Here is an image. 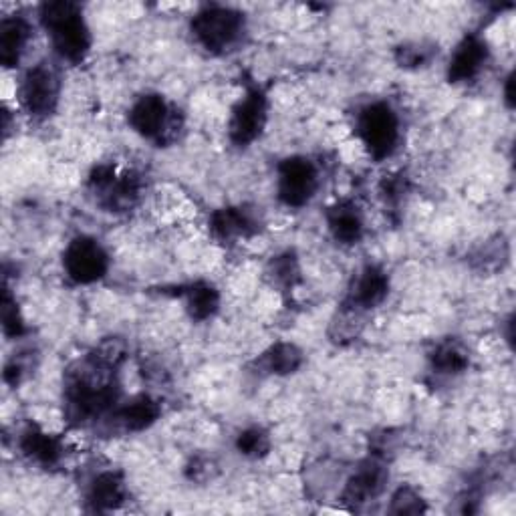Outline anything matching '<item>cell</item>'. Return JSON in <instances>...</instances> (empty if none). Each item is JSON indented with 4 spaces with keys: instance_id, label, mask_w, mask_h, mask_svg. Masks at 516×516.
<instances>
[{
    "instance_id": "obj_26",
    "label": "cell",
    "mask_w": 516,
    "mask_h": 516,
    "mask_svg": "<svg viewBox=\"0 0 516 516\" xmlns=\"http://www.w3.org/2000/svg\"><path fill=\"white\" fill-rule=\"evenodd\" d=\"M273 277L277 283L281 285H293V281L297 279L299 271H297V261L291 254H283L279 258H275V263L271 267Z\"/></svg>"
},
{
    "instance_id": "obj_10",
    "label": "cell",
    "mask_w": 516,
    "mask_h": 516,
    "mask_svg": "<svg viewBox=\"0 0 516 516\" xmlns=\"http://www.w3.org/2000/svg\"><path fill=\"white\" fill-rule=\"evenodd\" d=\"M267 125V97L261 89H248L234 105L230 117V140L234 146H248L263 134Z\"/></svg>"
},
{
    "instance_id": "obj_28",
    "label": "cell",
    "mask_w": 516,
    "mask_h": 516,
    "mask_svg": "<svg viewBox=\"0 0 516 516\" xmlns=\"http://www.w3.org/2000/svg\"><path fill=\"white\" fill-rule=\"evenodd\" d=\"M504 99H506L508 107H512V101H514V97H512V75L506 77V83H504Z\"/></svg>"
},
{
    "instance_id": "obj_15",
    "label": "cell",
    "mask_w": 516,
    "mask_h": 516,
    "mask_svg": "<svg viewBox=\"0 0 516 516\" xmlns=\"http://www.w3.org/2000/svg\"><path fill=\"white\" fill-rule=\"evenodd\" d=\"M327 224L333 238L341 244H357L363 236V216L359 208L349 200L337 202L329 210Z\"/></svg>"
},
{
    "instance_id": "obj_5",
    "label": "cell",
    "mask_w": 516,
    "mask_h": 516,
    "mask_svg": "<svg viewBox=\"0 0 516 516\" xmlns=\"http://www.w3.org/2000/svg\"><path fill=\"white\" fill-rule=\"evenodd\" d=\"M244 31V17L228 7L210 5L192 19V33L196 41L210 53H224L232 49Z\"/></svg>"
},
{
    "instance_id": "obj_23",
    "label": "cell",
    "mask_w": 516,
    "mask_h": 516,
    "mask_svg": "<svg viewBox=\"0 0 516 516\" xmlns=\"http://www.w3.org/2000/svg\"><path fill=\"white\" fill-rule=\"evenodd\" d=\"M269 446H271L269 436L261 428H248L236 440V448L240 450V454L250 456V458H258V456L267 454Z\"/></svg>"
},
{
    "instance_id": "obj_20",
    "label": "cell",
    "mask_w": 516,
    "mask_h": 516,
    "mask_svg": "<svg viewBox=\"0 0 516 516\" xmlns=\"http://www.w3.org/2000/svg\"><path fill=\"white\" fill-rule=\"evenodd\" d=\"M220 305V295L212 285L206 283H196L194 287H190V291L186 293V307L192 319L196 321H206L210 319Z\"/></svg>"
},
{
    "instance_id": "obj_25",
    "label": "cell",
    "mask_w": 516,
    "mask_h": 516,
    "mask_svg": "<svg viewBox=\"0 0 516 516\" xmlns=\"http://www.w3.org/2000/svg\"><path fill=\"white\" fill-rule=\"evenodd\" d=\"M3 327L9 337H19L25 333V323L19 313L17 301L9 295V291L5 293V299H3Z\"/></svg>"
},
{
    "instance_id": "obj_4",
    "label": "cell",
    "mask_w": 516,
    "mask_h": 516,
    "mask_svg": "<svg viewBox=\"0 0 516 516\" xmlns=\"http://www.w3.org/2000/svg\"><path fill=\"white\" fill-rule=\"evenodd\" d=\"M129 125L142 138L162 146L172 144L178 138L182 129V115L162 95L150 93L140 97L129 109Z\"/></svg>"
},
{
    "instance_id": "obj_18",
    "label": "cell",
    "mask_w": 516,
    "mask_h": 516,
    "mask_svg": "<svg viewBox=\"0 0 516 516\" xmlns=\"http://www.w3.org/2000/svg\"><path fill=\"white\" fill-rule=\"evenodd\" d=\"M125 500L123 478L117 472H101L89 484L87 502L95 512H105L117 508Z\"/></svg>"
},
{
    "instance_id": "obj_2",
    "label": "cell",
    "mask_w": 516,
    "mask_h": 516,
    "mask_svg": "<svg viewBox=\"0 0 516 516\" xmlns=\"http://www.w3.org/2000/svg\"><path fill=\"white\" fill-rule=\"evenodd\" d=\"M119 387L113 379H105L103 371L75 373L65 387L67 414L75 424H85L101 418L115 408Z\"/></svg>"
},
{
    "instance_id": "obj_19",
    "label": "cell",
    "mask_w": 516,
    "mask_h": 516,
    "mask_svg": "<svg viewBox=\"0 0 516 516\" xmlns=\"http://www.w3.org/2000/svg\"><path fill=\"white\" fill-rule=\"evenodd\" d=\"M21 450L25 452V456H29L31 460L43 464V466H53L59 462L61 454H63V448H61V442L35 428V426H29L23 436H21Z\"/></svg>"
},
{
    "instance_id": "obj_3",
    "label": "cell",
    "mask_w": 516,
    "mask_h": 516,
    "mask_svg": "<svg viewBox=\"0 0 516 516\" xmlns=\"http://www.w3.org/2000/svg\"><path fill=\"white\" fill-rule=\"evenodd\" d=\"M357 136L377 162L390 158L400 144V117L390 103L375 101L357 115Z\"/></svg>"
},
{
    "instance_id": "obj_6",
    "label": "cell",
    "mask_w": 516,
    "mask_h": 516,
    "mask_svg": "<svg viewBox=\"0 0 516 516\" xmlns=\"http://www.w3.org/2000/svg\"><path fill=\"white\" fill-rule=\"evenodd\" d=\"M89 186L99 196L101 206L111 212H125L138 204L144 184L136 172L119 174L113 166L101 164L91 172Z\"/></svg>"
},
{
    "instance_id": "obj_17",
    "label": "cell",
    "mask_w": 516,
    "mask_h": 516,
    "mask_svg": "<svg viewBox=\"0 0 516 516\" xmlns=\"http://www.w3.org/2000/svg\"><path fill=\"white\" fill-rule=\"evenodd\" d=\"M158 418L160 404L150 396H138L115 412V420L125 432H142L156 424Z\"/></svg>"
},
{
    "instance_id": "obj_1",
    "label": "cell",
    "mask_w": 516,
    "mask_h": 516,
    "mask_svg": "<svg viewBox=\"0 0 516 516\" xmlns=\"http://www.w3.org/2000/svg\"><path fill=\"white\" fill-rule=\"evenodd\" d=\"M41 23L51 37L55 53L69 63H81L91 49V33L79 5L69 0L45 3L41 7Z\"/></svg>"
},
{
    "instance_id": "obj_11",
    "label": "cell",
    "mask_w": 516,
    "mask_h": 516,
    "mask_svg": "<svg viewBox=\"0 0 516 516\" xmlns=\"http://www.w3.org/2000/svg\"><path fill=\"white\" fill-rule=\"evenodd\" d=\"M486 61H488L486 43L480 37L470 35L456 47L448 65V79L452 83H468L482 71Z\"/></svg>"
},
{
    "instance_id": "obj_21",
    "label": "cell",
    "mask_w": 516,
    "mask_h": 516,
    "mask_svg": "<svg viewBox=\"0 0 516 516\" xmlns=\"http://www.w3.org/2000/svg\"><path fill=\"white\" fill-rule=\"evenodd\" d=\"M303 363V353L299 347L291 343H277L265 353L263 365L269 373L275 375H289L295 373Z\"/></svg>"
},
{
    "instance_id": "obj_24",
    "label": "cell",
    "mask_w": 516,
    "mask_h": 516,
    "mask_svg": "<svg viewBox=\"0 0 516 516\" xmlns=\"http://www.w3.org/2000/svg\"><path fill=\"white\" fill-rule=\"evenodd\" d=\"M424 510V500L414 488H400L392 498V512L396 514H418Z\"/></svg>"
},
{
    "instance_id": "obj_12",
    "label": "cell",
    "mask_w": 516,
    "mask_h": 516,
    "mask_svg": "<svg viewBox=\"0 0 516 516\" xmlns=\"http://www.w3.org/2000/svg\"><path fill=\"white\" fill-rule=\"evenodd\" d=\"M387 293H390V277L383 269L369 265L357 277L349 293V305L353 309H373L383 303Z\"/></svg>"
},
{
    "instance_id": "obj_16",
    "label": "cell",
    "mask_w": 516,
    "mask_h": 516,
    "mask_svg": "<svg viewBox=\"0 0 516 516\" xmlns=\"http://www.w3.org/2000/svg\"><path fill=\"white\" fill-rule=\"evenodd\" d=\"M210 228L220 240H238L256 232V220L246 208H222L210 218Z\"/></svg>"
},
{
    "instance_id": "obj_7",
    "label": "cell",
    "mask_w": 516,
    "mask_h": 516,
    "mask_svg": "<svg viewBox=\"0 0 516 516\" xmlns=\"http://www.w3.org/2000/svg\"><path fill=\"white\" fill-rule=\"evenodd\" d=\"M63 267L73 283L91 285L105 277L109 269V256L99 240L91 236H77L65 248Z\"/></svg>"
},
{
    "instance_id": "obj_22",
    "label": "cell",
    "mask_w": 516,
    "mask_h": 516,
    "mask_svg": "<svg viewBox=\"0 0 516 516\" xmlns=\"http://www.w3.org/2000/svg\"><path fill=\"white\" fill-rule=\"evenodd\" d=\"M432 363H434V369H438V373L456 375L468 367V355L460 345L448 341L434 351Z\"/></svg>"
},
{
    "instance_id": "obj_8",
    "label": "cell",
    "mask_w": 516,
    "mask_h": 516,
    "mask_svg": "<svg viewBox=\"0 0 516 516\" xmlns=\"http://www.w3.org/2000/svg\"><path fill=\"white\" fill-rule=\"evenodd\" d=\"M279 200L289 208L307 206L319 188L317 166L301 156L287 158L279 166Z\"/></svg>"
},
{
    "instance_id": "obj_27",
    "label": "cell",
    "mask_w": 516,
    "mask_h": 516,
    "mask_svg": "<svg viewBox=\"0 0 516 516\" xmlns=\"http://www.w3.org/2000/svg\"><path fill=\"white\" fill-rule=\"evenodd\" d=\"M398 61L404 67H420L430 61V51L424 47H404L398 53Z\"/></svg>"
},
{
    "instance_id": "obj_9",
    "label": "cell",
    "mask_w": 516,
    "mask_h": 516,
    "mask_svg": "<svg viewBox=\"0 0 516 516\" xmlns=\"http://www.w3.org/2000/svg\"><path fill=\"white\" fill-rule=\"evenodd\" d=\"M59 75L49 63H39L23 77L19 99L23 109L33 117H47L59 101Z\"/></svg>"
},
{
    "instance_id": "obj_13",
    "label": "cell",
    "mask_w": 516,
    "mask_h": 516,
    "mask_svg": "<svg viewBox=\"0 0 516 516\" xmlns=\"http://www.w3.org/2000/svg\"><path fill=\"white\" fill-rule=\"evenodd\" d=\"M385 480H387L385 466L377 460H365L355 470V474L349 478V482L345 486V492H343V498L351 504L367 502L383 490Z\"/></svg>"
},
{
    "instance_id": "obj_14",
    "label": "cell",
    "mask_w": 516,
    "mask_h": 516,
    "mask_svg": "<svg viewBox=\"0 0 516 516\" xmlns=\"http://www.w3.org/2000/svg\"><path fill=\"white\" fill-rule=\"evenodd\" d=\"M31 39V27L23 17H7L0 23V61L5 67L19 65Z\"/></svg>"
}]
</instances>
